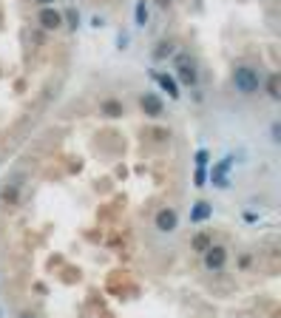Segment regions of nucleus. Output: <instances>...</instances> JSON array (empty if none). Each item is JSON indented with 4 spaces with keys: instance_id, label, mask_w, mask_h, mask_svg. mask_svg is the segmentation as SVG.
<instances>
[{
    "instance_id": "nucleus-1",
    "label": "nucleus",
    "mask_w": 281,
    "mask_h": 318,
    "mask_svg": "<svg viewBox=\"0 0 281 318\" xmlns=\"http://www.w3.org/2000/svg\"><path fill=\"white\" fill-rule=\"evenodd\" d=\"M258 83H262V77H258V71L250 68V66H238L236 71H233V86H236V91H242V94H256Z\"/></svg>"
},
{
    "instance_id": "nucleus-2",
    "label": "nucleus",
    "mask_w": 281,
    "mask_h": 318,
    "mask_svg": "<svg viewBox=\"0 0 281 318\" xmlns=\"http://www.w3.org/2000/svg\"><path fill=\"white\" fill-rule=\"evenodd\" d=\"M225 264H227V250H225V247L210 245L208 250H205V267H208V270H222Z\"/></svg>"
},
{
    "instance_id": "nucleus-3",
    "label": "nucleus",
    "mask_w": 281,
    "mask_h": 318,
    "mask_svg": "<svg viewBox=\"0 0 281 318\" xmlns=\"http://www.w3.org/2000/svg\"><path fill=\"white\" fill-rule=\"evenodd\" d=\"M176 225H179V216H176L173 208H165V210H159L156 213V230L171 233V230H176Z\"/></svg>"
},
{
    "instance_id": "nucleus-4",
    "label": "nucleus",
    "mask_w": 281,
    "mask_h": 318,
    "mask_svg": "<svg viewBox=\"0 0 281 318\" xmlns=\"http://www.w3.org/2000/svg\"><path fill=\"white\" fill-rule=\"evenodd\" d=\"M230 165H233V156H225L219 165L213 168V173H210V182H213L216 188H227V171H230Z\"/></svg>"
},
{
    "instance_id": "nucleus-5",
    "label": "nucleus",
    "mask_w": 281,
    "mask_h": 318,
    "mask_svg": "<svg viewBox=\"0 0 281 318\" xmlns=\"http://www.w3.org/2000/svg\"><path fill=\"white\" fill-rule=\"evenodd\" d=\"M142 111H145L148 116H162L165 114V103H162L156 94H145V97H142Z\"/></svg>"
},
{
    "instance_id": "nucleus-6",
    "label": "nucleus",
    "mask_w": 281,
    "mask_h": 318,
    "mask_svg": "<svg viewBox=\"0 0 281 318\" xmlns=\"http://www.w3.org/2000/svg\"><path fill=\"white\" fill-rule=\"evenodd\" d=\"M40 23H43V29L54 31V29H60V26H63V14L57 12V9H49V6H46L43 12H40Z\"/></svg>"
},
{
    "instance_id": "nucleus-7",
    "label": "nucleus",
    "mask_w": 281,
    "mask_h": 318,
    "mask_svg": "<svg viewBox=\"0 0 281 318\" xmlns=\"http://www.w3.org/2000/svg\"><path fill=\"white\" fill-rule=\"evenodd\" d=\"M179 80L185 86H196V68H193V60L188 57H179Z\"/></svg>"
},
{
    "instance_id": "nucleus-8",
    "label": "nucleus",
    "mask_w": 281,
    "mask_h": 318,
    "mask_svg": "<svg viewBox=\"0 0 281 318\" xmlns=\"http://www.w3.org/2000/svg\"><path fill=\"white\" fill-rule=\"evenodd\" d=\"M153 80L159 83L162 91H168V97H171V100H179V86H176V80H173L171 74H153Z\"/></svg>"
},
{
    "instance_id": "nucleus-9",
    "label": "nucleus",
    "mask_w": 281,
    "mask_h": 318,
    "mask_svg": "<svg viewBox=\"0 0 281 318\" xmlns=\"http://www.w3.org/2000/svg\"><path fill=\"white\" fill-rule=\"evenodd\" d=\"M210 213H213V205H208V202H196L193 210H190V222H193V225H199V222L210 219Z\"/></svg>"
},
{
    "instance_id": "nucleus-10",
    "label": "nucleus",
    "mask_w": 281,
    "mask_h": 318,
    "mask_svg": "<svg viewBox=\"0 0 281 318\" xmlns=\"http://www.w3.org/2000/svg\"><path fill=\"white\" fill-rule=\"evenodd\" d=\"M134 17H136V26H145L148 23V6H145V0H139V3H136Z\"/></svg>"
},
{
    "instance_id": "nucleus-11",
    "label": "nucleus",
    "mask_w": 281,
    "mask_h": 318,
    "mask_svg": "<svg viewBox=\"0 0 281 318\" xmlns=\"http://www.w3.org/2000/svg\"><path fill=\"white\" fill-rule=\"evenodd\" d=\"M103 114H108V116H119V114H123V105L114 103V100H108V103H103Z\"/></svg>"
},
{
    "instance_id": "nucleus-12",
    "label": "nucleus",
    "mask_w": 281,
    "mask_h": 318,
    "mask_svg": "<svg viewBox=\"0 0 281 318\" xmlns=\"http://www.w3.org/2000/svg\"><path fill=\"white\" fill-rule=\"evenodd\" d=\"M193 247H196V250H199V253H205V250H208V247H210V239L205 236V233H199V236L193 239Z\"/></svg>"
},
{
    "instance_id": "nucleus-13",
    "label": "nucleus",
    "mask_w": 281,
    "mask_h": 318,
    "mask_svg": "<svg viewBox=\"0 0 281 318\" xmlns=\"http://www.w3.org/2000/svg\"><path fill=\"white\" fill-rule=\"evenodd\" d=\"M267 94L273 100H278V74H273V77L267 80Z\"/></svg>"
},
{
    "instance_id": "nucleus-14",
    "label": "nucleus",
    "mask_w": 281,
    "mask_h": 318,
    "mask_svg": "<svg viewBox=\"0 0 281 318\" xmlns=\"http://www.w3.org/2000/svg\"><path fill=\"white\" fill-rule=\"evenodd\" d=\"M171 51H173V46H171V43H159V49L153 51V57H156V60H162V57H168Z\"/></svg>"
},
{
    "instance_id": "nucleus-15",
    "label": "nucleus",
    "mask_w": 281,
    "mask_h": 318,
    "mask_svg": "<svg viewBox=\"0 0 281 318\" xmlns=\"http://www.w3.org/2000/svg\"><path fill=\"white\" fill-rule=\"evenodd\" d=\"M63 17H66V20H68V26H71V29H77V26H79V14H77V12H74V9H68V12H66V14H63Z\"/></svg>"
},
{
    "instance_id": "nucleus-16",
    "label": "nucleus",
    "mask_w": 281,
    "mask_h": 318,
    "mask_svg": "<svg viewBox=\"0 0 281 318\" xmlns=\"http://www.w3.org/2000/svg\"><path fill=\"white\" fill-rule=\"evenodd\" d=\"M208 185V173H205V168H196V188H205Z\"/></svg>"
},
{
    "instance_id": "nucleus-17",
    "label": "nucleus",
    "mask_w": 281,
    "mask_h": 318,
    "mask_svg": "<svg viewBox=\"0 0 281 318\" xmlns=\"http://www.w3.org/2000/svg\"><path fill=\"white\" fill-rule=\"evenodd\" d=\"M205 165H208V151L202 148V151H196V168H205Z\"/></svg>"
},
{
    "instance_id": "nucleus-18",
    "label": "nucleus",
    "mask_w": 281,
    "mask_h": 318,
    "mask_svg": "<svg viewBox=\"0 0 281 318\" xmlns=\"http://www.w3.org/2000/svg\"><path fill=\"white\" fill-rule=\"evenodd\" d=\"M37 3H40V6L46 9V6H49V3H54V0H37Z\"/></svg>"
},
{
    "instance_id": "nucleus-19",
    "label": "nucleus",
    "mask_w": 281,
    "mask_h": 318,
    "mask_svg": "<svg viewBox=\"0 0 281 318\" xmlns=\"http://www.w3.org/2000/svg\"><path fill=\"white\" fill-rule=\"evenodd\" d=\"M156 3H159V6H168V3H171V0H156Z\"/></svg>"
}]
</instances>
